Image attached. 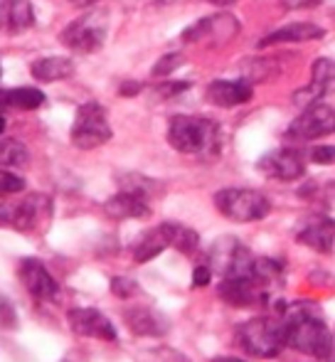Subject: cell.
Masks as SVG:
<instances>
[{
    "instance_id": "obj_1",
    "label": "cell",
    "mask_w": 335,
    "mask_h": 362,
    "mask_svg": "<svg viewBox=\"0 0 335 362\" xmlns=\"http://www.w3.org/2000/svg\"><path fill=\"white\" fill-rule=\"evenodd\" d=\"M281 320L283 330H286V348H293L318 360H328L333 355L335 338L316 303L298 300V303L286 305Z\"/></svg>"
},
{
    "instance_id": "obj_2",
    "label": "cell",
    "mask_w": 335,
    "mask_h": 362,
    "mask_svg": "<svg viewBox=\"0 0 335 362\" xmlns=\"http://www.w3.org/2000/svg\"><path fill=\"white\" fill-rule=\"evenodd\" d=\"M168 144L185 156L212 158L220 153V126L200 116H172L168 124Z\"/></svg>"
},
{
    "instance_id": "obj_3",
    "label": "cell",
    "mask_w": 335,
    "mask_h": 362,
    "mask_svg": "<svg viewBox=\"0 0 335 362\" xmlns=\"http://www.w3.org/2000/svg\"><path fill=\"white\" fill-rule=\"evenodd\" d=\"M237 343L257 360H271L286 348V330L281 315H257L237 328Z\"/></svg>"
},
{
    "instance_id": "obj_4",
    "label": "cell",
    "mask_w": 335,
    "mask_h": 362,
    "mask_svg": "<svg viewBox=\"0 0 335 362\" xmlns=\"http://www.w3.org/2000/svg\"><path fill=\"white\" fill-rule=\"evenodd\" d=\"M52 200L40 192H30L20 200H0V227H13L15 232H40L49 224Z\"/></svg>"
},
{
    "instance_id": "obj_5",
    "label": "cell",
    "mask_w": 335,
    "mask_h": 362,
    "mask_svg": "<svg viewBox=\"0 0 335 362\" xmlns=\"http://www.w3.org/2000/svg\"><path fill=\"white\" fill-rule=\"evenodd\" d=\"M215 207L232 222H259L271 212L269 197L249 187H225L215 195Z\"/></svg>"
},
{
    "instance_id": "obj_6",
    "label": "cell",
    "mask_w": 335,
    "mask_h": 362,
    "mask_svg": "<svg viewBox=\"0 0 335 362\" xmlns=\"http://www.w3.org/2000/svg\"><path fill=\"white\" fill-rule=\"evenodd\" d=\"M111 126L106 119V109L96 101H86L77 109L72 124V144L79 151H94L111 141Z\"/></svg>"
},
{
    "instance_id": "obj_7",
    "label": "cell",
    "mask_w": 335,
    "mask_h": 362,
    "mask_svg": "<svg viewBox=\"0 0 335 362\" xmlns=\"http://www.w3.org/2000/svg\"><path fill=\"white\" fill-rule=\"evenodd\" d=\"M106 30H109L106 13L94 10V13H86L82 18L72 20V23L62 30L59 40H62L64 47H69L72 52L91 54V52H96V49L104 47Z\"/></svg>"
},
{
    "instance_id": "obj_8",
    "label": "cell",
    "mask_w": 335,
    "mask_h": 362,
    "mask_svg": "<svg viewBox=\"0 0 335 362\" xmlns=\"http://www.w3.org/2000/svg\"><path fill=\"white\" fill-rule=\"evenodd\" d=\"M254 257L249 249L235 237H220L207 249V267L212 274H220L222 279L230 276H247L252 272Z\"/></svg>"
},
{
    "instance_id": "obj_9",
    "label": "cell",
    "mask_w": 335,
    "mask_h": 362,
    "mask_svg": "<svg viewBox=\"0 0 335 362\" xmlns=\"http://www.w3.org/2000/svg\"><path fill=\"white\" fill-rule=\"evenodd\" d=\"M335 134V109L328 104H316L306 106L303 114L296 121H291L286 136L293 141H316L326 139V136Z\"/></svg>"
},
{
    "instance_id": "obj_10",
    "label": "cell",
    "mask_w": 335,
    "mask_h": 362,
    "mask_svg": "<svg viewBox=\"0 0 335 362\" xmlns=\"http://www.w3.org/2000/svg\"><path fill=\"white\" fill-rule=\"evenodd\" d=\"M217 293L232 308H257V305H269V300H271V291L264 284H259L252 274L222 279Z\"/></svg>"
},
{
    "instance_id": "obj_11",
    "label": "cell",
    "mask_w": 335,
    "mask_h": 362,
    "mask_svg": "<svg viewBox=\"0 0 335 362\" xmlns=\"http://www.w3.org/2000/svg\"><path fill=\"white\" fill-rule=\"evenodd\" d=\"M259 170L274 180L291 182L306 175V160L296 148H276L259 160Z\"/></svg>"
},
{
    "instance_id": "obj_12",
    "label": "cell",
    "mask_w": 335,
    "mask_h": 362,
    "mask_svg": "<svg viewBox=\"0 0 335 362\" xmlns=\"http://www.w3.org/2000/svg\"><path fill=\"white\" fill-rule=\"evenodd\" d=\"M69 328L74 330L82 338H94V340H104V343H114L119 338L114 323L106 318L101 310L89 308V305H79V308H72L67 313Z\"/></svg>"
},
{
    "instance_id": "obj_13",
    "label": "cell",
    "mask_w": 335,
    "mask_h": 362,
    "mask_svg": "<svg viewBox=\"0 0 335 362\" xmlns=\"http://www.w3.org/2000/svg\"><path fill=\"white\" fill-rule=\"evenodd\" d=\"M18 276H20V281H23V286L28 288V293L35 296L37 300H57L59 284L54 281L49 269L45 267L40 259H35V257L23 259L18 267Z\"/></svg>"
},
{
    "instance_id": "obj_14",
    "label": "cell",
    "mask_w": 335,
    "mask_h": 362,
    "mask_svg": "<svg viewBox=\"0 0 335 362\" xmlns=\"http://www.w3.org/2000/svg\"><path fill=\"white\" fill-rule=\"evenodd\" d=\"M124 323L126 328L134 335H141V338H163V335L170 330V323L163 313H158L155 308H148V305H134V308L124 310Z\"/></svg>"
},
{
    "instance_id": "obj_15",
    "label": "cell",
    "mask_w": 335,
    "mask_h": 362,
    "mask_svg": "<svg viewBox=\"0 0 335 362\" xmlns=\"http://www.w3.org/2000/svg\"><path fill=\"white\" fill-rule=\"evenodd\" d=\"M254 86L247 79H217L207 86V101H212L220 109H235L247 101H252Z\"/></svg>"
},
{
    "instance_id": "obj_16",
    "label": "cell",
    "mask_w": 335,
    "mask_h": 362,
    "mask_svg": "<svg viewBox=\"0 0 335 362\" xmlns=\"http://www.w3.org/2000/svg\"><path fill=\"white\" fill-rule=\"evenodd\" d=\"M296 239H298V244L313 249V252L328 254L335 242V219L323 217V215L306 219V222L298 227Z\"/></svg>"
},
{
    "instance_id": "obj_17",
    "label": "cell",
    "mask_w": 335,
    "mask_h": 362,
    "mask_svg": "<svg viewBox=\"0 0 335 362\" xmlns=\"http://www.w3.org/2000/svg\"><path fill=\"white\" fill-rule=\"evenodd\" d=\"M237 30H240L237 18H232V15H215V18H205L192 25V28H187L185 33H182V40H185V42H200V40H207V37L227 40V37H232Z\"/></svg>"
},
{
    "instance_id": "obj_18",
    "label": "cell",
    "mask_w": 335,
    "mask_h": 362,
    "mask_svg": "<svg viewBox=\"0 0 335 362\" xmlns=\"http://www.w3.org/2000/svg\"><path fill=\"white\" fill-rule=\"evenodd\" d=\"M104 212L111 219H146L151 217V205L146 197L121 190L104 202Z\"/></svg>"
},
{
    "instance_id": "obj_19",
    "label": "cell",
    "mask_w": 335,
    "mask_h": 362,
    "mask_svg": "<svg viewBox=\"0 0 335 362\" xmlns=\"http://www.w3.org/2000/svg\"><path fill=\"white\" fill-rule=\"evenodd\" d=\"M35 25V13L30 0H0V30L5 33H25Z\"/></svg>"
},
{
    "instance_id": "obj_20",
    "label": "cell",
    "mask_w": 335,
    "mask_h": 362,
    "mask_svg": "<svg viewBox=\"0 0 335 362\" xmlns=\"http://www.w3.org/2000/svg\"><path fill=\"white\" fill-rule=\"evenodd\" d=\"M168 247H170V227H168V222H163V224H158V227L143 232L136 239L134 259L139 264H146V262H151V259L160 257Z\"/></svg>"
},
{
    "instance_id": "obj_21",
    "label": "cell",
    "mask_w": 335,
    "mask_h": 362,
    "mask_svg": "<svg viewBox=\"0 0 335 362\" xmlns=\"http://www.w3.org/2000/svg\"><path fill=\"white\" fill-rule=\"evenodd\" d=\"M326 35V30L316 23H291L286 28L274 30L271 35L259 42V47H271V45H281V42H306V40H321Z\"/></svg>"
},
{
    "instance_id": "obj_22",
    "label": "cell",
    "mask_w": 335,
    "mask_h": 362,
    "mask_svg": "<svg viewBox=\"0 0 335 362\" xmlns=\"http://www.w3.org/2000/svg\"><path fill=\"white\" fill-rule=\"evenodd\" d=\"M30 74L37 81H59L74 74V62L67 57H40L33 62Z\"/></svg>"
},
{
    "instance_id": "obj_23",
    "label": "cell",
    "mask_w": 335,
    "mask_h": 362,
    "mask_svg": "<svg viewBox=\"0 0 335 362\" xmlns=\"http://www.w3.org/2000/svg\"><path fill=\"white\" fill-rule=\"evenodd\" d=\"M3 101L10 109L20 111H35L45 104V94L35 86H18V89L3 91Z\"/></svg>"
},
{
    "instance_id": "obj_24",
    "label": "cell",
    "mask_w": 335,
    "mask_h": 362,
    "mask_svg": "<svg viewBox=\"0 0 335 362\" xmlns=\"http://www.w3.org/2000/svg\"><path fill=\"white\" fill-rule=\"evenodd\" d=\"M252 276L257 279L259 284H264L269 291L278 288L283 284V267L278 262H274V259L269 257H261V259H254L252 264Z\"/></svg>"
},
{
    "instance_id": "obj_25",
    "label": "cell",
    "mask_w": 335,
    "mask_h": 362,
    "mask_svg": "<svg viewBox=\"0 0 335 362\" xmlns=\"http://www.w3.org/2000/svg\"><path fill=\"white\" fill-rule=\"evenodd\" d=\"M168 227H170V247H175L180 254L192 257L200 249V234L192 227H185V224L177 222H168Z\"/></svg>"
},
{
    "instance_id": "obj_26",
    "label": "cell",
    "mask_w": 335,
    "mask_h": 362,
    "mask_svg": "<svg viewBox=\"0 0 335 362\" xmlns=\"http://www.w3.org/2000/svg\"><path fill=\"white\" fill-rule=\"evenodd\" d=\"M0 163L10 168H25L30 163L28 146L18 139H3L0 141Z\"/></svg>"
},
{
    "instance_id": "obj_27",
    "label": "cell",
    "mask_w": 335,
    "mask_h": 362,
    "mask_svg": "<svg viewBox=\"0 0 335 362\" xmlns=\"http://www.w3.org/2000/svg\"><path fill=\"white\" fill-rule=\"evenodd\" d=\"M119 185H121V190L134 192V195H141V197H146V200L158 192V182L146 175H139V173H124V175H119Z\"/></svg>"
},
{
    "instance_id": "obj_28",
    "label": "cell",
    "mask_w": 335,
    "mask_h": 362,
    "mask_svg": "<svg viewBox=\"0 0 335 362\" xmlns=\"http://www.w3.org/2000/svg\"><path fill=\"white\" fill-rule=\"evenodd\" d=\"M311 84H316L318 89H323L328 94V89L335 84V59L321 57V59H316V62H313Z\"/></svg>"
},
{
    "instance_id": "obj_29",
    "label": "cell",
    "mask_w": 335,
    "mask_h": 362,
    "mask_svg": "<svg viewBox=\"0 0 335 362\" xmlns=\"http://www.w3.org/2000/svg\"><path fill=\"white\" fill-rule=\"evenodd\" d=\"M23 190H25V180H23V177L0 168V197L18 195V192H23Z\"/></svg>"
},
{
    "instance_id": "obj_30",
    "label": "cell",
    "mask_w": 335,
    "mask_h": 362,
    "mask_svg": "<svg viewBox=\"0 0 335 362\" xmlns=\"http://www.w3.org/2000/svg\"><path fill=\"white\" fill-rule=\"evenodd\" d=\"M139 291L141 286L134 281V279H129V276H116V279H111V293L116 296V298H134V296H139Z\"/></svg>"
},
{
    "instance_id": "obj_31",
    "label": "cell",
    "mask_w": 335,
    "mask_h": 362,
    "mask_svg": "<svg viewBox=\"0 0 335 362\" xmlns=\"http://www.w3.org/2000/svg\"><path fill=\"white\" fill-rule=\"evenodd\" d=\"M182 62H185V57H182L180 52H170V54H165V57L158 59V64L151 69V74H153V76H168V74L175 72V69H180Z\"/></svg>"
},
{
    "instance_id": "obj_32",
    "label": "cell",
    "mask_w": 335,
    "mask_h": 362,
    "mask_svg": "<svg viewBox=\"0 0 335 362\" xmlns=\"http://www.w3.org/2000/svg\"><path fill=\"white\" fill-rule=\"evenodd\" d=\"M323 96H326V91L323 89H318L316 84H308V86H303V89H298L296 94H293V104L296 106H311V104H316V101H321Z\"/></svg>"
},
{
    "instance_id": "obj_33",
    "label": "cell",
    "mask_w": 335,
    "mask_h": 362,
    "mask_svg": "<svg viewBox=\"0 0 335 362\" xmlns=\"http://www.w3.org/2000/svg\"><path fill=\"white\" fill-rule=\"evenodd\" d=\"M0 328H18V310L13 308V303L3 293H0Z\"/></svg>"
},
{
    "instance_id": "obj_34",
    "label": "cell",
    "mask_w": 335,
    "mask_h": 362,
    "mask_svg": "<svg viewBox=\"0 0 335 362\" xmlns=\"http://www.w3.org/2000/svg\"><path fill=\"white\" fill-rule=\"evenodd\" d=\"M308 158H311L313 163H318V165H331V163H335V148L333 146H316V148H311Z\"/></svg>"
},
{
    "instance_id": "obj_35",
    "label": "cell",
    "mask_w": 335,
    "mask_h": 362,
    "mask_svg": "<svg viewBox=\"0 0 335 362\" xmlns=\"http://www.w3.org/2000/svg\"><path fill=\"white\" fill-rule=\"evenodd\" d=\"M210 281H212V269L207 267V264H202V267H197L195 272H192V286L195 288L207 286Z\"/></svg>"
},
{
    "instance_id": "obj_36",
    "label": "cell",
    "mask_w": 335,
    "mask_h": 362,
    "mask_svg": "<svg viewBox=\"0 0 335 362\" xmlns=\"http://www.w3.org/2000/svg\"><path fill=\"white\" fill-rule=\"evenodd\" d=\"M187 86H190V81H165L158 91H160V96H175V94H180V91H185Z\"/></svg>"
},
{
    "instance_id": "obj_37",
    "label": "cell",
    "mask_w": 335,
    "mask_h": 362,
    "mask_svg": "<svg viewBox=\"0 0 335 362\" xmlns=\"http://www.w3.org/2000/svg\"><path fill=\"white\" fill-rule=\"evenodd\" d=\"M323 0H281L283 8L288 10H303V8H316V5H321Z\"/></svg>"
},
{
    "instance_id": "obj_38",
    "label": "cell",
    "mask_w": 335,
    "mask_h": 362,
    "mask_svg": "<svg viewBox=\"0 0 335 362\" xmlns=\"http://www.w3.org/2000/svg\"><path fill=\"white\" fill-rule=\"evenodd\" d=\"M119 91L124 96H134V94H139V91H141V84H139V81H124Z\"/></svg>"
},
{
    "instance_id": "obj_39",
    "label": "cell",
    "mask_w": 335,
    "mask_h": 362,
    "mask_svg": "<svg viewBox=\"0 0 335 362\" xmlns=\"http://www.w3.org/2000/svg\"><path fill=\"white\" fill-rule=\"evenodd\" d=\"M212 5H217V8H227V5H235L237 0H210Z\"/></svg>"
},
{
    "instance_id": "obj_40",
    "label": "cell",
    "mask_w": 335,
    "mask_h": 362,
    "mask_svg": "<svg viewBox=\"0 0 335 362\" xmlns=\"http://www.w3.org/2000/svg\"><path fill=\"white\" fill-rule=\"evenodd\" d=\"M212 362H245V360H240V358H230V355H222V358H215Z\"/></svg>"
},
{
    "instance_id": "obj_41",
    "label": "cell",
    "mask_w": 335,
    "mask_h": 362,
    "mask_svg": "<svg viewBox=\"0 0 335 362\" xmlns=\"http://www.w3.org/2000/svg\"><path fill=\"white\" fill-rule=\"evenodd\" d=\"M3 131H5V116L0 114V136H3Z\"/></svg>"
},
{
    "instance_id": "obj_42",
    "label": "cell",
    "mask_w": 335,
    "mask_h": 362,
    "mask_svg": "<svg viewBox=\"0 0 335 362\" xmlns=\"http://www.w3.org/2000/svg\"><path fill=\"white\" fill-rule=\"evenodd\" d=\"M72 3H77V5H89V3H96V0H72Z\"/></svg>"
},
{
    "instance_id": "obj_43",
    "label": "cell",
    "mask_w": 335,
    "mask_h": 362,
    "mask_svg": "<svg viewBox=\"0 0 335 362\" xmlns=\"http://www.w3.org/2000/svg\"><path fill=\"white\" fill-rule=\"evenodd\" d=\"M0 76H3V67H0Z\"/></svg>"
},
{
    "instance_id": "obj_44",
    "label": "cell",
    "mask_w": 335,
    "mask_h": 362,
    "mask_svg": "<svg viewBox=\"0 0 335 362\" xmlns=\"http://www.w3.org/2000/svg\"><path fill=\"white\" fill-rule=\"evenodd\" d=\"M333 338H335V335H333Z\"/></svg>"
}]
</instances>
